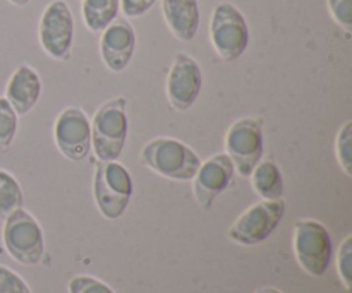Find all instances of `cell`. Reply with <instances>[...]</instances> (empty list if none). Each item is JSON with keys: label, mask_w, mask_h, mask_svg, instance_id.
Masks as SVG:
<instances>
[{"label": "cell", "mask_w": 352, "mask_h": 293, "mask_svg": "<svg viewBox=\"0 0 352 293\" xmlns=\"http://www.w3.org/2000/svg\"><path fill=\"white\" fill-rule=\"evenodd\" d=\"M141 163L165 178L192 180L201 160L192 148L172 137H157L141 150Z\"/></svg>", "instance_id": "obj_1"}, {"label": "cell", "mask_w": 352, "mask_h": 293, "mask_svg": "<svg viewBox=\"0 0 352 293\" xmlns=\"http://www.w3.org/2000/svg\"><path fill=\"white\" fill-rule=\"evenodd\" d=\"M126 98L119 96L98 108L91 122V148L96 160L117 161L126 148L129 120Z\"/></svg>", "instance_id": "obj_2"}, {"label": "cell", "mask_w": 352, "mask_h": 293, "mask_svg": "<svg viewBox=\"0 0 352 293\" xmlns=\"http://www.w3.org/2000/svg\"><path fill=\"white\" fill-rule=\"evenodd\" d=\"M133 192V178L122 163L96 160L93 196L102 216L107 220H119L129 206Z\"/></svg>", "instance_id": "obj_3"}, {"label": "cell", "mask_w": 352, "mask_h": 293, "mask_svg": "<svg viewBox=\"0 0 352 293\" xmlns=\"http://www.w3.org/2000/svg\"><path fill=\"white\" fill-rule=\"evenodd\" d=\"M210 40L223 62L239 60L250 45V27L246 17L234 3L222 2L215 7L210 19Z\"/></svg>", "instance_id": "obj_4"}, {"label": "cell", "mask_w": 352, "mask_h": 293, "mask_svg": "<svg viewBox=\"0 0 352 293\" xmlns=\"http://www.w3.org/2000/svg\"><path fill=\"white\" fill-rule=\"evenodd\" d=\"M3 246L17 263L34 266L45 254V240L41 226L26 209L10 213L3 223Z\"/></svg>", "instance_id": "obj_5"}, {"label": "cell", "mask_w": 352, "mask_h": 293, "mask_svg": "<svg viewBox=\"0 0 352 293\" xmlns=\"http://www.w3.org/2000/svg\"><path fill=\"white\" fill-rule=\"evenodd\" d=\"M294 254L306 273L323 277L332 261V239L325 225L316 220H299L294 225Z\"/></svg>", "instance_id": "obj_6"}, {"label": "cell", "mask_w": 352, "mask_h": 293, "mask_svg": "<svg viewBox=\"0 0 352 293\" xmlns=\"http://www.w3.org/2000/svg\"><path fill=\"white\" fill-rule=\"evenodd\" d=\"M263 126L254 117L236 120L226 136V154L241 177H250L263 158Z\"/></svg>", "instance_id": "obj_7"}, {"label": "cell", "mask_w": 352, "mask_h": 293, "mask_svg": "<svg viewBox=\"0 0 352 293\" xmlns=\"http://www.w3.org/2000/svg\"><path fill=\"white\" fill-rule=\"evenodd\" d=\"M285 215V202L282 199L277 201H263L250 206L229 228V239L239 246H258L265 242Z\"/></svg>", "instance_id": "obj_8"}, {"label": "cell", "mask_w": 352, "mask_h": 293, "mask_svg": "<svg viewBox=\"0 0 352 293\" xmlns=\"http://www.w3.org/2000/svg\"><path fill=\"white\" fill-rule=\"evenodd\" d=\"M38 38L45 54L55 60H69L74 41V17L64 0H54L45 7L38 26Z\"/></svg>", "instance_id": "obj_9"}, {"label": "cell", "mask_w": 352, "mask_h": 293, "mask_svg": "<svg viewBox=\"0 0 352 293\" xmlns=\"http://www.w3.org/2000/svg\"><path fill=\"white\" fill-rule=\"evenodd\" d=\"M58 151L71 161H82L91 151V124L78 106H67L58 113L54 126Z\"/></svg>", "instance_id": "obj_10"}, {"label": "cell", "mask_w": 352, "mask_h": 293, "mask_svg": "<svg viewBox=\"0 0 352 293\" xmlns=\"http://www.w3.org/2000/svg\"><path fill=\"white\" fill-rule=\"evenodd\" d=\"M203 88V72L198 62L188 54H177L167 78L168 103L179 112L191 108Z\"/></svg>", "instance_id": "obj_11"}, {"label": "cell", "mask_w": 352, "mask_h": 293, "mask_svg": "<svg viewBox=\"0 0 352 293\" xmlns=\"http://www.w3.org/2000/svg\"><path fill=\"white\" fill-rule=\"evenodd\" d=\"M234 174H236V168L226 153L215 154L205 163L199 165L198 172L192 178L196 202L203 209L212 208L215 199L232 184Z\"/></svg>", "instance_id": "obj_12"}, {"label": "cell", "mask_w": 352, "mask_h": 293, "mask_svg": "<svg viewBox=\"0 0 352 293\" xmlns=\"http://www.w3.org/2000/svg\"><path fill=\"white\" fill-rule=\"evenodd\" d=\"M100 36V55L110 72H122L136 51V31L124 17L110 23Z\"/></svg>", "instance_id": "obj_13"}, {"label": "cell", "mask_w": 352, "mask_h": 293, "mask_svg": "<svg viewBox=\"0 0 352 293\" xmlns=\"http://www.w3.org/2000/svg\"><path fill=\"white\" fill-rule=\"evenodd\" d=\"M41 96V79L30 65H19L9 79L6 89V99L17 115L31 112Z\"/></svg>", "instance_id": "obj_14"}, {"label": "cell", "mask_w": 352, "mask_h": 293, "mask_svg": "<svg viewBox=\"0 0 352 293\" xmlns=\"http://www.w3.org/2000/svg\"><path fill=\"white\" fill-rule=\"evenodd\" d=\"M165 23L177 40L192 41L199 27L198 0H162Z\"/></svg>", "instance_id": "obj_15"}, {"label": "cell", "mask_w": 352, "mask_h": 293, "mask_svg": "<svg viewBox=\"0 0 352 293\" xmlns=\"http://www.w3.org/2000/svg\"><path fill=\"white\" fill-rule=\"evenodd\" d=\"M251 185L261 199L277 201L284 196V177L277 165L272 160L260 161L250 175Z\"/></svg>", "instance_id": "obj_16"}, {"label": "cell", "mask_w": 352, "mask_h": 293, "mask_svg": "<svg viewBox=\"0 0 352 293\" xmlns=\"http://www.w3.org/2000/svg\"><path fill=\"white\" fill-rule=\"evenodd\" d=\"M119 0H82V19L91 33H102L119 17Z\"/></svg>", "instance_id": "obj_17"}, {"label": "cell", "mask_w": 352, "mask_h": 293, "mask_svg": "<svg viewBox=\"0 0 352 293\" xmlns=\"http://www.w3.org/2000/svg\"><path fill=\"white\" fill-rule=\"evenodd\" d=\"M23 189L19 182L6 170H0V218H7L10 213L23 208Z\"/></svg>", "instance_id": "obj_18"}, {"label": "cell", "mask_w": 352, "mask_h": 293, "mask_svg": "<svg viewBox=\"0 0 352 293\" xmlns=\"http://www.w3.org/2000/svg\"><path fill=\"white\" fill-rule=\"evenodd\" d=\"M17 113L6 98H0V151H7L16 137Z\"/></svg>", "instance_id": "obj_19"}, {"label": "cell", "mask_w": 352, "mask_h": 293, "mask_svg": "<svg viewBox=\"0 0 352 293\" xmlns=\"http://www.w3.org/2000/svg\"><path fill=\"white\" fill-rule=\"evenodd\" d=\"M336 153L337 161H339L340 168L347 177L352 175V122L344 124L340 127L339 134H337V143H336Z\"/></svg>", "instance_id": "obj_20"}, {"label": "cell", "mask_w": 352, "mask_h": 293, "mask_svg": "<svg viewBox=\"0 0 352 293\" xmlns=\"http://www.w3.org/2000/svg\"><path fill=\"white\" fill-rule=\"evenodd\" d=\"M337 271H339L340 281L346 290L352 288V235H347L340 244L339 256H337Z\"/></svg>", "instance_id": "obj_21"}, {"label": "cell", "mask_w": 352, "mask_h": 293, "mask_svg": "<svg viewBox=\"0 0 352 293\" xmlns=\"http://www.w3.org/2000/svg\"><path fill=\"white\" fill-rule=\"evenodd\" d=\"M67 290L69 293H116L107 283L93 277H86V274H78V277L71 278Z\"/></svg>", "instance_id": "obj_22"}, {"label": "cell", "mask_w": 352, "mask_h": 293, "mask_svg": "<svg viewBox=\"0 0 352 293\" xmlns=\"http://www.w3.org/2000/svg\"><path fill=\"white\" fill-rule=\"evenodd\" d=\"M0 293H31L26 281L6 266H0Z\"/></svg>", "instance_id": "obj_23"}, {"label": "cell", "mask_w": 352, "mask_h": 293, "mask_svg": "<svg viewBox=\"0 0 352 293\" xmlns=\"http://www.w3.org/2000/svg\"><path fill=\"white\" fill-rule=\"evenodd\" d=\"M329 9L333 21L349 33L352 30V0H329Z\"/></svg>", "instance_id": "obj_24"}, {"label": "cell", "mask_w": 352, "mask_h": 293, "mask_svg": "<svg viewBox=\"0 0 352 293\" xmlns=\"http://www.w3.org/2000/svg\"><path fill=\"white\" fill-rule=\"evenodd\" d=\"M120 10L126 17H141L157 3V0H119Z\"/></svg>", "instance_id": "obj_25"}, {"label": "cell", "mask_w": 352, "mask_h": 293, "mask_svg": "<svg viewBox=\"0 0 352 293\" xmlns=\"http://www.w3.org/2000/svg\"><path fill=\"white\" fill-rule=\"evenodd\" d=\"M256 293H282V292L277 290V288H274V287H265V288H260Z\"/></svg>", "instance_id": "obj_26"}, {"label": "cell", "mask_w": 352, "mask_h": 293, "mask_svg": "<svg viewBox=\"0 0 352 293\" xmlns=\"http://www.w3.org/2000/svg\"><path fill=\"white\" fill-rule=\"evenodd\" d=\"M9 2L14 3V5H17V7H24L30 3V0H9Z\"/></svg>", "instance_id": "obj_27"}]
</instances>
